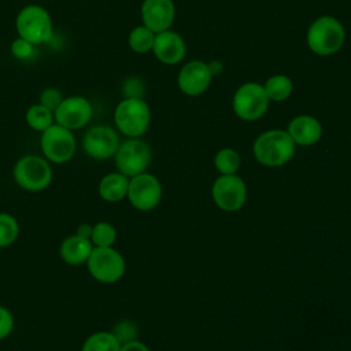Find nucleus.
I'll list each match as a JSON object with an SVG mask.
<instances>
[{"mask_svg":"<svg viewBox=\"0 0 351 351\" xmlns=\"http://www.w3.org/2000/svg\"><path fill=\"white\" fill-rule=\"evenodd\" d=\"M296 144L287 130L270 129L261 133L252 144L256 162L266 167H278L288 163L295 155Z\"/></svg>","mask_w":351,"mask_h":351,"instance_id":"f257e3e1","label":"nucleus"},{"mask_svg":"<svg viewBox=\"0 0 351 351\" xmlns=\"http://www.w3.org/2000/svg\"><path fill=\"white\" fill-rule=\"evenodd\" d=\"M306 43L318 56H329L341 49L346 43L343 23L332 15H321L314 19L306 33Z\"/></svg>","mask_w":351,"mask_h":351,"instance_id":"f03ea898","label":"nucleus"},{"mask_svg":"<svg viewBox=\"0 0 351 351\" xmlns=\"http://www.w3.org/2000/svg\"><path fill=\"white\" fill-rule=\"evenodd\" d=\"M15 29L19 37L34 45L48 43L53 37V22L47 8L38 4L22 7L15 18Z\"/></svg>","mask_w":351,"mask_h":351,"instance_id":"7ed1b4c3","label":"nucleus"},{"mask_svg":"<svg viewBox=\"0 0 351 351\" xmlns=\"http://www.w3.org/2000/svg\"><path fill=\"white\" fill-rule=\"evenodd\" d=\"M15 184L27 192H41L47 189L53 178L51 163L40 155L21 156L12 169Z\"/></svg>","mask_w":351,"mask_h":351,"instance_id":"20e7f679","label":"nucleus"},{"mask_svg":"<svg viewBox=\"0 0 351 351\" xmlns=\"http://www.w3.org/2000/svg\"><path fill=\"white\" fill-rule=\"evenodd\" d=\"M117 130L126 137H141L149 128L151 110L144 99L123 97L114 110Z\"/></svg>","mask_w":351,"mask_h":351,"instance_id":"39448f33","label":"nucleus"},{"mask_svg":"<svg viewBox=\"0 0 351 351\" xmlns=\"http://www.w3.org/2000/svg\"><path fill=\"white\" fill-rule=\"evenodd\" d=\"M85 265L90 277L101 284L118 282L126 271L125 258L114 247H93Z\"/></svg>","mask_w":351,"mask_h":351,"instance_id":"423d86ee","label":"nucleus"},{"mask_svg":"<svg viewBox=\"0 0 351 351\" xmlns=\"http://www.w3.org/2000/svg\"><path fill=\"white\" fill-rule=\"evenodd\" d=\"M151 159V147L140 137H128L125 141H121L114 155L117 170L129 178L147 171Z\"/></svg>","mask_w":351,"mask_h":351,"instance_id":"0eeeda50","label":"nucleus"},{"mask_svg":"<svg viewBox=\"0 0 351 351\" xmlns=\"http://www.w3.org/2000/svg\"><path fill=\"white\" fill-rule=\"evenodd\" d=\"M269 106L270 100L263 85L252 81L241 84L232 97L233 112L247 122L262 118L269 110Z\"/></svg>","mask_w":351,"mask_h":351,"instance_id":"6e6552de","label":"nucleus"},{"mask_svg":"<svg viewBox=\"0 0 351 351\" xmlns=\"http://www.w3.org/2000/svg\"><path fill=\"white\" fill-rule=\"evenodd\" d=\"M40 148L43 156L49 163H67L73 159L77 151V140L74 132L53 123L41 133Z\"/></svg>","mask_w":351,"mask_h":351,"instance_id":"1a4fd4ad","label":"nucleus"},{"mask_svg":"<svg viewBox=\"0 0 351 351\" xmlns=\"http://www.w3.org/2000/svg\"><path fill=\"white\" fill-rule=\"evenodd\" d=\"M126 197L136 210L151 211L162 200V184L156 176L144 171L129 178Z\"/></svg>","mask_w":351,"mask_h":351,"instance_id":"9d476101","label":"nucleus"},{"mask_svg":"<svg viewBox=\"0 0 351 351\" xmlns=\"http://www.w3.org/2000/svg\"><path fill=\"white\" fill-rule=\"evenodd\" d=\"M119 144L121 138L118 130L108 125H96L89 128L81 141L85 155L96 160L114 158Z\"/></svg>","mask_w":351,"mask_h":351,"instance_id":"9b49d317","label":"nucleus"},{"mask_svg":"<svg viewBox=\"0 0 351 351\" xmlns=\"http://www.w3.org/2000/svg\"><path fill=\"white\" fill-rule=\"evenodd\" d=\"M211 196L221 210L233 213L244 206L247 185L237 174H221L213 184Z\"/></svg>","mask_w":351,"mask_h":351,"instance_id":"f8f14e48","label":"nucleus"},{"mask_svg":"<svg viewBox=\"0 0 351 351\" xmlns=\"http://www.w3.org/2000/svg\"><path fill=\"white\" fill-rule=\"evenodd\" d=\"M53 115L55 123L74 132L85 128L90 122L93 108L92 103L85 96L73 95L62 100Z\"/></svg>","mask_w":351,"mask_h":351,"instance_id":"ddd939ff","label":"nucleus"},{"mask_svg":"<svg viewBox=\"0 0 351 351\" xmlns=\"http://www.w3.org/2000/svg\"><path fill=\"white\" fill-rule=\"evenodd\" d=\"M213 78L214 77L208 69V64L203 60L195 59L186 62L180 69L177 85L184 95L199 96L208 89Z\"/></svg>","mask_w":351,"mask_h":351,"instance_id":"4468645a","label":"nucleus"},{"mask_svg":"<svg viewBox=\"0 0 351 351\" xmlns=\"http://www.w3.org/2000/svg\"><path fill=\"white\" fill-rule=\"evenodd\" d=\"M143 25L154 33L171 29L176 18V5L173 0H143L141 8Z\"/></svg>","mask_w":351,"mask_h":351,"instance_id":"2eb2a0df","label":"nucleus"},{"mask_svg":"<svg viewBox=\"0 0 351 351\" xmlns=\"http://www.w3.org/2000/svg\"><path fill=\"white\" fill-rule=\"evenodd\" d=\"M152 52L160 63L173 66L185 58L186 45L184 38L177 32L169 29L155 34Z\"/></svg>","mask_w":351,"mask_h":351,"instance_id":"dca6fc26","label":"nucleus"},{"mask_svg":"<svg viewBox=\"0 0 351 351\" xmlns=\"http://www.w3.org/2000/svg\"><path fill=\"white\" fill-rule=\"evenodd\" d=\"M287 132L295 144L308 147L318 143L322 137V125L315 117L300 114L289 121Z\"/></svg>","mask_w":351,"mask_h":351,"instance_id":"f3484780","label":"nucleus"},{"mask_svg":"<svg viewBox=\"0 0 351 351\" xmlns=\"http://www.w3.org/2000/svg\"><path fill=\"white\" fill-rule=\"evenodd\" d=\"M92 250L93 244L89 239H84L73 233L62 240L59 245V255L64 263L70 266H81L86 263Z\"/></svg>","mask_w":351,"mask_h":351,"instance_id":"a211bd4d","label":"nucleus"},{"mask_svg":"<svg viewBox=\"0 0 351 351\" xmlns=\"http://www.w3.org/2000/svg\"><path fill=\"white\" fill-rule=\"evenodd\" d=\"M129 177L117 171H111L101 177L97 185L99 196L108 203H117L126 197Z\"/></svg>","mask_w":351,"mask_h":351,"instance_id":"6ab92c4d","label":"nucleus"},{"mask_svg":"<svg viewBox=\"0 0 351 351\" xmlns=\"http://www.w3.org/2000/svg\"><path fill=\"white\" fill-rule=\"evenodd\" d=\"M265 92L270 101H284L293 92V82L285 74H273L263 84Z\"/></svg>","mask_w":351,"mask_h":351,"instance_id":"aec40b11","label":"nucleus"},{"mask_svg":"<svg viewBox=\"0 0 351 351\" xmlns=\"http://www.w3.org/2000/svg\"><path fill=\"white\" fill-rule=\"evenodd\" d=\"M121 343L111 330L90 333L82 343L81 351H119Z\"/></svg>","mask_w":351,"mask_h":351,"instance_id":"412c9836","label":"nucleus"},{"mask_svg":"<svg viewBox=\"0 0 351 351\" xmlns=\"http://www.w3.org/2000/svg\"><path fill=\"white\" fill-rule=\"evenodd\" d=\"M25 119L26 123L30 129L43 133L44 130H47L51 125L55 123V115L53 111H51L49 108L44 107L40 103L32 104L25 114Z\"/></svg>","mask_w":351,"mask_h":351,"instance_id":"4be33fe9","label":"nucleus"},{"mask_svg":"<svg viewBox=\"0 0 351 351\" xmlns=\"http://www.w3.org/2000/svg\"><path fill=\"white\" fill-rule=\"evenodd\" d=\"M155 34L151 29L144 25L133 27L128 36V45L136 53H147L152 51Z\"/></svg>","mask_w":351,"mask_h":351,"instance_id":"5701e85b","label":"nucleus"},{"mask_svg":"<svg viewBox=\"0 0 351 351\" xmlns=\"http://www.w3.org/2000/svg\"><path fill=\"white\" fill-rule=\"evenodd\" d=\"M240 163V155L233 148H221L214 156V166L221 174H236Z\"/></svg>","mask_w":351,"mask_h":351,"instance_id":"b1692460","label":"nucleus"},{"mask_svg":"<svg viewBox=\"0 0 351 351\" xmlns=\"http://www.w3.org/2000/svg\"><path fill=\"white\" fill-rule=\"evenodd\" d=\"M90 241L93 247H112L117 241V229L108 221H99L93 223Z\"/></svg>","mask_w":351,"mask_h":351,"instance_id":"393cba45","label":"nucleus"},{"mask_svg":"<svg viewBox=\"0 0 351 351\" xmlns=\"http://www.w3.org/2000/svg\"><path fill=\"white\" fill-rule=\"evenodd\" d=\"M21 232L18 219L10 213H0V248H7L15 243Z\"/></svg>","mask_w":351,"mask_h":351,"instance_id":"a878e982","label":"nucleus"},{"mask_svg":"<svg viewBox=\"0 0 351 351\" xmlns=\"http://www.w3.org/2000/svg\"><path fill=\"white\" fill-rule=\"evenodd\" d=\"M36 47L34 44H32L30 41L22 38V37H16L15 40H12L11 43V47H10V51H11V55L18 59V60H29L34 56L36 53Z\"/></svg>","mask_w":351,"mask_h":351,"instance_id":"bb28decb","label":"nucleus"},{"mask_svg":"<svg viewBox=\"0 0 351 351\" xmlns=\"http://www.w3.org/2000/svg\"><path fill=\"white\" fill-rule=\"evenodd\" d=\"M122 93L126 99H144L145 88L143 80L136 75L128 77L122 82Z\"/></svg>","mask_w":351,"mask_h":351,"instance_id":"cd10ccee","label":"nucleus"},{"mask_svg":"<svg viewBox=\"0 0 351 351\" xmlns=\"http://www.w3.org/2000/svg\"><path fill=\"white\" fill-rule=\"evenodd\" d=\"M111 332L115 335V337L119 340V343L123 344V343L136 340L137 326L134 322H132L129 319H123V321H119Z\"/></svg>","mask_w":351,"mask_h":351,"instance_id":"c85d7f7f","label":"nucleus"},{"mask_svg":"<svg viewBox=\"0 0 351 351\" xmlns=\"http://www.w3.org/2000/svg\"><path fill=\"white\" fill-rule=\"evenodd\" d=\"M63 99H64V96L62 95V92H60L58 88H52V86H51V88L44 89V90L40 93L38 103L55 112V110L59 107V104L62 103Z\"/></svg>","mask_w":351,"mask_h":351,"instance_id":"c756f323","label":"nucleus"},{"mask_svg":"<svg viewBox=\"0 0 351 351\" xmlns=\"http://www.w3.org/2000/svg\"><path fill=\"white\" fill-rule=\"evenodd\" d=\"M15 326V319L14 314L11 313L10 308L0 306V341L7 339Z\"/></svg>","mask_w":351,"mask_h":351,"instance_id":"7c9ffc66","label":"nucleus"},{"mask_svg":"<svg viewBox=\"0 0 351 351\" xmlns=\"http://www.w3.org/2000/svg\"><path fill=\"white\" fill-rule=\"evenodd\" d=\"M119 351H151V350L148 348L147 344H144L143 341L136 339V340H132V341L121 344V350Z\"/></svg>","mask_w":351,"mask_h":351,"instance_id":"2f4dec72","label":"nucleus"},{"mask_svg":"<svg viewBox=\"0 0 351 351\" xmlns=\"http://www.w3.org/2000/svg\"><path fill=\"white\" fill-rule=\"evenodd\" d=\"M92 228H93V223H86V222H84V223H80V225L77 226V229H75L74 233L78 234V236H81V237H84V239H89V240H90Z\"/></svg>","mask_w":351,"mask_h":351,"instance_id":"473e14b6","label":"nucleus"},{"mask_svg":"<svg viewBox=\"0 0 351 351\" xmlns=\"http://www.w3.org/2000/svg\"><path fill=\"white\" fill-rule=\"evenodd\" d=\"M207 64H208V69H210L213 77L218 75V74L222 73V70H223V66H222V63H221L219 60H211V62H208Z\"/></svg>","mask_w":351,"mask_h":351,"instance_id":"72a5a7b5","label":"nucleus"}]
</instances>
